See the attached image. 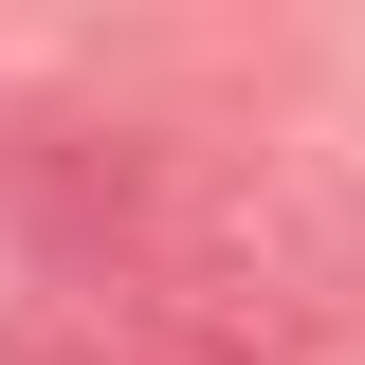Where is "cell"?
Segmentation results:
<instances>
[{"instance_id":"1","label":"cell","mask_w":365,"mask_h":365,"mask_svg":"<svg viewBox=\"0 0 365 365\" xmlns=\"http://www.w3.org/2000/svg\"><path fill=\"white\" fill-rule=\"evenodd\" d=\"M55 220L110 256L146 347L182 365H292L347 329L365 292V237L292 146H182V128H91L55 165Z\"/></svg>"}]
</instances>
